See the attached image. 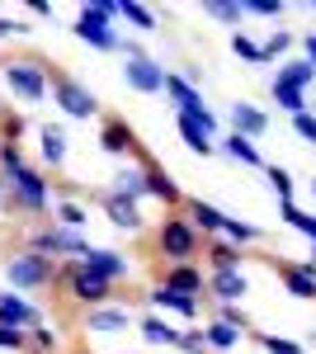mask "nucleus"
<instances>
[{"label":"nucleus","mask_w":316,"mask_h":354,"mask_svg":"<svg viewBox=\"0 0 316 354\" xmlns=\"http://www.w3.org/2000/svg\"><path fill=\"white\" fill-rule=\"evenodd\" d=\"M53 71L57 66L43 57H10V62H0V85L19 104H43L53 95Z\"/></svg>","instance_id":"nucleus-1"},{"label":"nucleus","mask_w":316,"mask_h":354,"mask_svg":"<svg viewBox=\"0 0 316 354\" xmlns=\"http://www.w3.org/2000/svg\"><path fill=\"white\" fill-rule=\"evenodd\" d=\"M118 0H90L80 5L76 19H71V33L80 43H90L95 53H118L123 48V33H118Z\"/></svg>","instance_id":"nucleus-2"},{"label":"nucleus","mask_w":316,"mask_h":354,"mask_svg":"<svg viewBox=\"0 0 316 354\" xmlns=\"http://www.w3.org/2000/svg\"><path fill=\"white\" fill-rule=\"evenodd\" d=\"M151 241H156V255L165 260V265H194V260L203 255V245H208L194 227H189L185 213H165V218H156Z\"/></svg>","instance_id":"nucleus-3"},{"label":"nucleus","mask_w":316,"mask_h":354,"mask_svg":"<svg viewBox=\"0 0 316 354\" xmlns=\"http://www.w3.org/2000/svg\"><path fill=\"white\" fill-rule=\"evenodd\" d=\"M0 180H5V189H10V213H19V218H43V213L53 208V180H48L43 165H24V170L0 175Z\"/></svg>","instance_id":"nucleus-4"},{"label":"nucleus","mask_w":316,"mask_h":354,"mask_svg":"<svg viewBox=\"0 0 316 354\" xmlns=\"http://www.w3.org/2000/svg\"><path fill=\"white\" fill-rule=\"evenodd\" d=\"M57 288H62V298H66V302H76L80 312L118 302V293H113V283H104V279H95V274L85 270L80 260H62V270H57Z\"/></svg>","instance_id":"nucleus-5"},{"label":"nucleus","mask_w":316,"mask_h":354,"mask_svg":"<svg viewBox=\"0 0 316 354\" xmlns=\"http://www.w3.org/2000/svg\"><path fill=\"white\" fill-rule=\"evenodd\" d=\"M57 270H62V260L38 255V250H28V245H24V250H15V255L5 260V279H10L15 293H43V288H53Z\"/></svg>","instance_id":"nucleus-6"},{"label":"nucleus","mask_w":316,"mask_h":354,"mask_svg":"<svg viewBox=\"0 0 316 354\" xmlns=\"http://www.w3.org/2000/svg\"><path fill=\"white\" fill-rule=\"evenodd\" d=\"M53 104L66 113L71 123H90V118H104V109H100V95H95V90H90L85 81H76L71 71H62V66L53 71Z\"/></svg>","instance_id":"nucleus-7"},{"label":"nucleus","mask_w":316,"mask_h":354,"mask_svg":"<svg viewBox=\"0 0 316 354\" xmlns=\"http://www.w3.org/2000/svg\"><path fill=\"white\" fill-rule=\"evenodd\" d=\"M100 151L113 156V161H128L132 156V165H151L137 128H132L128 118H118V113H104V118H100Z\"/></svg>","instance_id":"nucleus-8"},{"label":"nucleus","mask_w":316,"mask_h":354,"mask_svg":"<svg viewBox=\"0 0 316 354\" xmlns=\"http://www.w3.org/2000/svg\"><path fill=\"white\" fill-rule=\"evenodd\" d=\"M28 250H38V255H53V260H80L90 241H85V232H66V227H57V222H38L33 232H28Z\"/></svg>","instance_id":"nucleus-9"},{"label":"nucleus","mask_w":316,"mask_h":354,"mask_svg":"<svg viewBox=\"0 0 316 354\" xmlns=\"http://www.w3.org/2000/svg\"><path fill=\"white\" fill-rule=\"evenodd\" d=\"M80 265L95 274V279H104V283H128L132 279V260L123 255V250H113V245H90L85 255H80Z\"/></svg>","instance_id":"nucleus-10"},{"label":"nucleus","mask_w":316,"mask_h":354,"mask_svg":"<svg viewBox=\"0 0 316 354\" xmlns=\"http://www.w3.org/2000/svg\"><path fill=\"white\" fill-rule=\"evenodd\" d=\"M142 302L160 312V317H180V322H198L203 317V298H185V293H175V288H165V283H151Z\"/></svg>","instance_id":"nucleus-11"},{"label":"nucleus","mask_w":316,"mask_h":354,"mask_svg":"<svg viewBox=\"0 0 316 354\" xmlns=\"http://www.w3.org/2000/svg\"><path fill=\"white\" fill-rule=\"evenodd\" d=\"M95 198H100L104 218L113 222L118 232H128V236H142V232H147V213H142V203H132V198H123V194H113V189H100Z\"/></svg>","instance_id":"nucleus-12"},{"label":"nucleus","mask_w":316,"mask_h":354,"mask_svg":"<svg viewBox=\"0 0 316 354\" xmlns=\"http://www.w3.org/2000/svg\"><path fill=\"white\" fill-rule=\"evenodd\" d=\"M85 330L90 335H128V330H137V317H132L128 302H109V307H90L85 317Z\"/></svg>","instance_id":"nucleus-13"},{"label":"nucleus","mask_w":316,"mask_h":354,"mask_svg":"<svg viewBox=\"0 0 316 354\" xmlns=\"http://www.w3.org/2000/svg\"><path fill=\"white\" fill-rule=\"evenodd\" d=\"M165 66L156 57H137V62H123V85L132 95H165Z\"/></svg>","instance_id":"nucleus-14"},{"label":"nucleus","mask_w":316,"mask_h":354,"mask_svg":"<svg viewBox=\"0 0 316 354\" xmlns=\"http://www.w3.org/2000/svg\"><path fill=\"white\" fill-rule=\"evenodd\" d=\"M48 317H43V307L28 298V293H0V326H15V330H33V326H43Z\"/></svg>","instance_id":"nucleus-15"},{"label":"nucleus","mask_w":316,"mask_h":354,"mask_svg":"<svg viewBox=\"0 0 316 354\" xmlns=\"http://www.w3.org/2000/svg\"><path fill=\"white\" fill-rule=\"evenodd\" d=\"M142 170H147V198H156V203L165 208V213H180V208H185V198H189V194L180 189V185H175V175H170V170H165L160 161L142 165Z\"/></svg>","instance_id":"nucleus-16"},{"label":"nucleus","mask_w":316,"mask_h":354,"mask_svg":"<svg viewBox=\"0 0 316 354\" xmlns=\"http://www.w3.org/2000/svg\"><path fill=\"white\" fill-rule=\"evenodd\" d=\"M274 270L297 302H316V260H274Z\"/></svg>","instance_id":"nucleus-17"},{"label":"nucleus","mask_w":316,"mask_h":354,"mask_svg":"<svg viewBox=\"0 0 316 354\" xmlns=\"http://www.w3.org/2000/svg\"><path fill=\"white\" fill-rule=\"evenodd\" d=\"M66 156H71V137H66V128L62 123H38V161H43V170H62L66 165Z\"/></svg>","instance_id":"nucleus-18"},{"label":"nucleus","mask_w":316,"mask_h":354,"mask_svg":"<svg viewBox=\"0 0 316 354\" xmlns=\"http://www.w3.org/2000/svg\"><path fill=\"white\" fill-rule=\"evenodd\" d=\"M189 218V227L203 236V241H212V236H222V227H227V213L217 208V203H208V198H185V208H180Z\"/></svg>","instance_id":"nucleus-19"},{"label":"nucleus","mask_w":316,"mask_h":354,"mask_svg":"<svg viewBox=\"0 0 316 354\" xmlns=\"http://www.w3.org/2000/svg\"><path fill=\"white\" fill-rule=\"evenodd\" d=\"M160 283L175 288V293H185V298H208V270H198V260L194 265H165Z\"/></svg>","instance_id":"nucleus-20"},{"label":"nucleus","mask_w":316,"mask_h":354,"mask_svg":"<svg viewBox=\"0 0 316 354\" xmlns=\"http://www.w3.org/2000/svg\"><path fill=\"white\" fill-rule=\"evenodd\" d=\"M245 293H250L245 270H217V274H208V302H245Z\"/></svg>","instance_id":"nucleus-21"},{"label":"nucleus","mask_w":316,"mask_h":354,"mask_svg":"<svg viewBox=\"0 0 316 354\" xmlns=\"http://www.w3.org/2000/svg\"><path fill=\"white\" fill-rule=\"evenodd\" d=\"M137 335H142V345H156V350H175L180 345V326L170 317H160V312H147L137 322Z\"/></svg>","instance_id":"nucleus-22"},{"label":"nucleus","mask_w":316,"mask_h":354,"mask_svg":"<svg viewBox=\"0 0 316 354\" xmlns=\"http://www.w3.org/2000/svg\"><path fill=\"white\" fill-rule=\"evenodd\" d=\"M232 133L260 142V137L269 133V113H264L260 104H250V100H236V104H232Z\"/></svg>","instance_id":"nucleus-23"},{"label":"nucleus","mask_w":316,"mask_h":354,"mask_svg":"<svg viewBox=\"0 0 316 354\" xmlns=\"http://www.w3.org/2000/svg\"><path fill=\"white\" fill-rule=\"evenodd\" d=\"M217 151L222 156H232L236 165H250V170H264V156H260V147L250 142V137H241V133H227V137H217Z\"/></svg>","instance_id":"nucleus-24"},{"label":"nucleus","mask_w":316,"mask_h":354,"mask_svg":"<svg viewBox=\"0 0 316 354\" xmlns=\"http://www.w3.org/2000/svg\"><path fill=\"white\" fill-rule=\"evenodd\" d=\"M203 260H208V274H217V270H241V265H245V250H241V245H232V241H222V236H212V241L203 245Z\"/></svg>","instance_id":"nucleus-25"},{"label":"nucleus","mask_w":316,"mask_h":354,"mask_svg":"<svg viewBox=\"0 0 316 354\" xmlns=\"http://www.w3.org/2000/svg\"><path fill=\"white\" fill-rule=\"evenodd\" d=\"M53 222H57V227H66V232H85L90 208H85L80 198H71V194H62V198H53Z\"/></svg>","instance_id":"nucleus-26"},{"label":"nucleus","mask_w":316,"mask_h":354,"mask_svg":"<svg viewBox=\"0 0 316 354\" xmlns=\"http://www.w3.org/2000/svg\"><path fill=\"white\" fill-rule=\"evenodd\" d=\"M109 189L123 194V198H132V203H142V198H147V170H142V165H118Z\"/></svg>","instance_id":"nucleus-27"},{"label":"nucleus","mask_w":316,"mask_h":354,"mask_svg":"<svg viewBox=\"0 0 316 354\" xmlns=\"http://www.w3.org/2000/svg\"><path fill=\"white\" fill-rule=\"evenodd\" d=\"M269 95H274V104L288 113V118H297V113L312 109V104H307V90H297V85L279 81V76H269Z\"/></svg>","instance_id":"nucleus-28"},{"label":"nucleus","mask_w":316,"mask_h":354,"mask_svg":"<svg viewBox=\"0 0 316 354\" xmlns=\"http://www.w3.org/2000/svg\"><path fill=\"white\" fill-rule=\"evenodd\" d=\"M203 340H208V354H232V350H241L245 330L227 326V322H208V326H203Z\"/></svg>","instance_id":"nucleus-29"},{"label":"nucleus","mask_w":316,"mask_h":354,"mask_svg":"<svg viewBox=\"0 0 316 354\" xmlns=\"http://www.w3.org/2000/svg\"><path fill=\"white\" fill-rule=\"evenodd\" d=\"M175 128H180V142H185L194 156H212L217 151V137H208L194 118H185V113H175Z\"/></svg>","instance_id":"nucleus-30"},{"label":"nucleus","mask_w":316,"mask_h":354,"mask_svg":"<svg viewBox=\"0 0 316 354\" xmlns=\"http://www.w3.org/2000/svg\"><path fill=\"white\" fill-rule=\"evenodd\" d=\"M274 76L288 81V85H297V90H312V85H316V66L307 62V57H288V62H279Z\"/></svg>","instance_id":"nucleus-31"},{"label":"nucleus","mask_w":316,"mask_h":354,"mask_svg":"<svg viewBox=\"0 0 316 354\" xmlns=\"http://www.w3.org/2000/svg\"><path fill=\"white\" fill-rule=\"evenodd\" d=\"M203 15L241 33V19H245V0H241V5H232V0H208V5H203Z\"/></svg>","instance_id":"nucleus-32"},{"label":"nucleus","mask_w":316,"mask_h":354,"mask_svg":"<svg viewBox=\"0 0 316 354\" xmlns=\"http://www.w3.org/2000/svg\"><path fill=\"white\" fill-rule=\"evenodd\" d=\"M250 335H255V345H260L264 354H307V345H302V340L274 335V330H250Z\"/></svg>","instance_id":"nucleus-33"},{"label":"nucleus","mask_w":316,"mask_h":354,"mask_svg":"<svg viewBox=\"0 0 316 354\" xmlns=\"http://www.w3.org/2000/svg\"><path fill=\"white\" fill-rule=\"evenodd\" d=\"M118 19H128L132 28H142V33H151L160 24L156 10H147V5H137V0H118Z\"/></svg>","instance_id":"nucleus-34"},{"label":"nucleus","mask_w":316,"mask_h":354,"mask_svg":"<svg viewBox=\"0 0 316 354\" xmlns=\"http://www.w3.org/2000/svg\"><path fill=\"white\" fill-rule=\"evenodd\" d=\"M232 53H236L241 62H250V66H269V57H264V43H255L245 28H241V33H232Z\"/></svg>","instance_id":"nucleus-35"},{"label":"nucleus","mask_w":316,"mask_h":354,"mask_svg":"<svg viewBox=\"0 0 316 354\" xmlns=\"http://www.w3.org/2000/svg\"><path fill=\"white\" fill-rule=\"evenodd\" d=\"M57 350H62V330L57 326L43 322V326L28 330V354H57Z\"/></svg>","instance_id":"nucleus-36"},{"label":"nucleus","mask_w":316,"mask_h":354,"mask_svg":"<svg viewBox=\"0 0 316 354\" xmlns=\"http://www.w3.org/2000/svg\"><path fill=\"white\" fill-rule=\"evenodd\" d=\"M279 213H284V222H288L292 232H302V236H312V245H316V213H302L297 203H279Z\"/></svg>","instance_id":"nucleus-37"},{"label":"nucleus","mask_w":316,"mask_h":354,"mask_svg":"<svg viewBox=\"0 0 316 354\" xmlns=\"http://www.w3.org/2000/svg\"><path fill=\"white\" fill-rule=\"evenodd\" d=\"M212 322H227V326H236L250 335V312L241 307V302H212Z\"/></svg>","instance_id":"nucleus-38"},{"label":"nucleus","mask_w":316,"mask_h":354,"mask_svg":"<svg viewBox=\"0 0 316 354\" xmlns=\"http://www.w3.org/2000/svg\"><path fill=\"white\" fill-rule=\"evenodd\" d=\"M222 241H232V245H255L260 241V227H250V222H241V218H227V227H222Z\"/></svg>","instance_id":"nucleus-39"},{"label":"nucleus","mask_w":316,"mask_h":354,"mask_svg":"<svg viewBox=\"0 0 316 354\" xmlns=\"http://www.w3.org/2000/svg\"><path fill=\"white\" fill-rule=\"evenodd\" d=\"M24 133H28L24 113H15V109L0 113V147H19V137H24Z\"/></svg>","instance_id":"nucleus-40"},{"label":"nucleus","mask_w":316,"mask_h":354,"mask_svg":"<svg viewBox=\"0 0 316 354\" xmlns=\"http://www.w3.org/2000/svg\"><path fill=\"white\" fill-rule=\"evenodd\" d=\"M264 180H269V189L279 194V203H288V198H292V175L284 170V165H264Z\"/></svg>","instance_id":"nucleus-41"},{"label":"nucleus","mask_w":316,"mask_h":354,"mask_svg":"<svg viewBox=\"0 0 316 354\" xmlns=\"http://www.w3.org/2000/svg\"><path fill=\"white\" fill-rule=\"evenodd\" d=\"M288 53H292V33H288V28H269V38H264V57H269V62H274V57L288 62Z\"/></svg>","instance_id":"nucleus-42"},{"label":"nucleus","mask_w":316,"mask_h":354,"mask_svg":"<svg viewBox=\"0 0 316 354\" xmlns=\"http://www.w3.org/2000/svg\"><path fill=\"white\" fill-rule=\"evenodd\" d=\"M284 19V0H245V19Z\"/></svg>","instance_id":"nucleus-43"},{"label":"nucleus","mask_w":316,"mask_h":354,"mask_svg":"<svg viewBox=\"0 0 316 354\" xmlns=\"http://www.w3.org/2000/svg\"><path fill=\"white\" fill-rule=\"evenodd\" d=\"M28 156L24 147H0V175H15V170H24Z\"/></svg>","instance_id":"nucleus-44"},{"label":"nucleus","mask_w":316,"mask_h":354,"mask_svg":"<svg viewBox=\"0 0 316 354\" xmlns=\"http://www.w3.org/2000/svg\"><path fill=\"white\" fill-rule=\"evenodd\" d=\"M0 350H15V354H28V330H15V326H0Z\"/></svg>","instance_id":"nucleus-45"},{"label":"nucleus","mask_w":316,"mask_h":354,"mask_svg":"<svg viewBox=\"0 0 316 354\" xmlns=\"http://www.w3.org/2000/svg\"><path fill=\"white\" fill-rule=\"evenodd\" d=\"M292 133L302 137V142H307V147H316V109L297 113V118H292Z\"/></svg>","instance_id":"nucleus-46"},{"label":"nucleus","mask_w":316,"mask_h":354,"mask_svg":"<svg viewBox=\"0 0 316 354\" xmlns=\"http://www.w3.org/2000/svg\"><path fill=\"white\" fill-rule=\"evenodd\" d=\"M180 354H208V340H203V330H180Z\"/></svg>","instance_id":"nucleus-47"},{"label":"nucleus","mask_w":316,"mask_h":354,"mask_svg":"<svg viewBox=\"0 0 316 354\" xmlns=\"http://www.w3.org/2000/svg\"><path fill=\"white\" fill-rule=\"evenodd\" d=\"M24 33H33L28 19H10V15H0V43H5V38H24Z\"/></svg>","instance_id":"nucleus-48"},{"label":"nucleus","mask_w":316,"mask_h":354,"mask_svg":"<svg viewBox=\"0 0 316 354\" xmlns=\"http://www.w3.org/2000/svg\"><path fill=\"white\" fill-rule=\"evenodd\" d=\"M53 0H33V5H28V15H33V19H53Z\"/></svg>","instance_id":"nucleus-49"},{"label":"nucleus","mask_w":316,"mask_h":354,"mask_svg":"<svg viewBox=\"0 0 316 354\" xmlns=\"http://www.w3.org/2000/svg\"><path fill=\"white\" fill-rule=\"evenodd\" d=\"M302 57H307V62H312V66H316V28H312V33H307V38H302Z\"/></svg>","instance_id":"nucleus-50"},{"label":"nucleus","mask_w":316,"mask_h":354,"mask_svg":"<svg viewBox=\"0 0 316 354\" xmlns=\"http://www.w3.org/2000/svg\"><path fill=\"white\" fill-rule=\"evenodd\" d=\"M0 213H10V189H5V180H0Z\"/></svg>","instance_id":"nucleus-51"},{"label":"nucleus","mask_w":316,"mask_h":354,"mask_svg":"<svg viewBox=\"0 0 316 354\" xmlns=\"http://www.w3.org/2000/svg\"><path fill=\"white\" fill-rule=\"evenodd\" d=\"M312 15H316V5H312Z\"/></svg>","instance_id":"nucleus-52"},{"label":"nucleus","mask_w":316,"mask_h":354,"mask_svg":"<svg viewBox=\"0 0 316 354\" xmlns=\"http://www.w3.org/2000/svg\"><path fill=\"white\" fill-rule=\"evenodd\" d=\"M312 194H316V185H312Z\"/></svg>","instance_id":"nucleus-53"},{"label":"nucleus","mask_w":316,"mask_h":354,"mask_svg":"<svg viewBox=\"0 0 316 354\" xmlns=\"http://www.w3.org/2000/svg\"><path fill=\"white\" fill-rule=\"evenodd\" d=\"M128 354H137V350H128Z\"/></svg>","instance_id":"nucleus-54"}]
</instances>
